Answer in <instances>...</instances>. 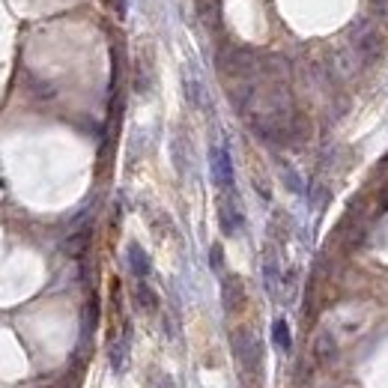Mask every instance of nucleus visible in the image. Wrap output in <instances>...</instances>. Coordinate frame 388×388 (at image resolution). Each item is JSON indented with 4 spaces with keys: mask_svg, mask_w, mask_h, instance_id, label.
I'll return each instance as SVG.
<instances>
[{
    "mask_svg": "<svg viewBox=\"0 0 388 388\" xmlns=\"http://www.w3.org/2000/svg\"><path fill=\"white\" fill-rule=\"evenodd\" d=\"M350 45L361 54V60H377L380 54H382V33H380V28L373 21H368V18H361V21H355L353 24V30H350Z\"/></svg>",
    "mask_w": 388,
    "mask_h": 388,
    "instance_id": "obj_1",
    "label": "nucleus"
},
{
    "mask_svg": "<svg viewBox=\"0 0 388 388\" xmlns=\"http://www.w3.org/2000/svg\"><path fill=\"white\" fill-rule=\"evenodd\" d=\"M209 167H212V180H216L218 189L233 192V158L224 143H216L209 150Z\"/></svg>",
    "mask_w": 388,
    "mask_h": 388,
    "instance_id": "obj_2",
    "label": "nucleus"
},
{
    "mask_svg": "<svg viewBox=\"0 0 388 388\" xmlns=\"http://www.w3.org/2000/svg\"><path fill=\"white\" fill-rule=\"evenodd\" d=\"M218 221H221V230L227 236H236L239 230H242V209H239V204L233 197H221V204H218Z\"/></svg>",
    "mask_w": 388,
    "mask_h": 388,
    "instance_id": "obj_3",
    "label": "nucleus"
},
{
    "mask_svg": "<svg viewBox=\"0 0 388 388\" xmlns=\"http://www.w3.org/2000/svg\"><path fill=\"white\" fill-rule=\"evenodd\" d=\"M126 260H129V269H131V275H135L138 281H143L146 275L153 272V263H150V257H146V251H143L138 242H129V248H126Z\"/></svg>",
    "mask_w": 388,
    "mask_h": 388,
    "instance_id": "obj_4",
    "label": "nucleus"
},
{
    "mask_svg": "<svg viewBox=\"0 0 388 388\" xmlns=\"http://www.w3.org/2000/svg\"><path fill=\"white\" fill-rule=\"evenodd\" d=\"M224 307L227 311H236V307H242V302H245V290H242V281H239L236 275H230V278H224Z\"/></svg>",
    "mask_w": 388,
    "mask_h": 388,
    "instance_id": "obj_5",
    "label": "nucleus"
},
{
    "mask_svg": "<svg viewBox=\"0 0 388 388\" xmlns=\"http://www.w3.org/2000/svg\"><path fill=\"white\" fill-rule=\"evenodd\" d=\"M263 281H266V290L272 293V296H278V287H281V266L275 260V254L269 251L263 260Z\"/></svg>",
    "mask_w": 388,
    "mask_h": 388,
    "instance_id": "obj_6",
    "label": "nucleus"
},
{
    "mask_svg": "<svg viewBox=\"0 0 388 388\" xmlns=\"http://www.w3.org/2000/svg\"><path fill=\"white\" fill-rule=\"evenodd\" d=\"M272 341L281 353H290V346H293V338H290V326H287V319H275L272 323Z\"/></svg>",
    "mask_w": 388,
    "mask_h": 388,
    "instance_id": "obj_7",
    "label": "nucleus"
},
{
    "mask_svg": "<svg viewBox=\"0 0 388 388\" xmlns=\"http://www.w3.org/2000/svg\"><path fill=\"white\" fill-rule=\"evenodd\" d=\"M135 296H138V305L143 307V311H155V307H158V296L150 290V284H146V281H138Z\"/></svg>",
    "mask_w": 388,
    "mask_h": 388,
    "instance_id": "obj_8",
    "label": "nucleus"
},
{
    "mask_svg": "<svg viewBox=\"0 0 388 388\" xmlns=\"http://www.w3.org/2000/svg\"><path fill=\"white\" fill-rule=\"evenodd\" d=\"M87 245H90V230H84V233L72 236L69 242H66V251L75 254V257H78V254H84V248H87Z\"/></svg>",
    "mask_w": 388,
    "mask_h": 388,
    "instance_id": "obj_9",
    "label": "nucleus"
},
{
    "mask_svg": "<svg viewBox=\"0 0 388 388\" xmlns=\"http://www.w3.org/2000/svg\"><path fill=\"white\" fill-rule=\"evenodd\" d=\"M284 167V182H287V189L290 192H302V182H299V177H296V170H293L290 165H281Z\"/></svg>",
    "mask_w": 388,
    "mask_h": 388,
    "instance_id": "obj_10",
    "label": "nucleus"
},
{
    "mask_svg": "<svg viewBox=\"0 0 388 388\" xmlns=\"http://www.w3.org/2000/svg\"><path fill=\"white\" fill-rule=\"evenodd\" d=\"M209 263H212V269H216V272L224 269V251H221V245H212L209 248Z\"/></svg>",
    "mask_w": 388,
    "mask_h": 388,
    "instance_id": "obj_11",
    "label": "nucleus"
},
{
    "mask_svg": "<svg viewBox=\"0 0 388 388\" xmlns=\"http://www.w3.org/2000/svg\"><path fill=\"white\" fill-rule=\"evenodd\" d=\"M370 12L377 18H388V0H370Z\"/></svg>",
    "mask_w": 388,
    "mask_h": 388,
    "instance_id": "obj_12",
    "label": "nucleus"
}]
</instances>
